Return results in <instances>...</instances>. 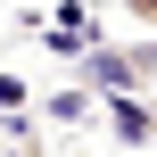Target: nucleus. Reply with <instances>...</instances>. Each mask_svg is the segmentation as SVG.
Listing matches in <instances>:
<instances>
[{
  "instance_id": "1",
  "label": "nucleus",
  "mask_w": 157,
  "mask_h": 157,
  "mask_svg": "<svg viewBox=\"0 0 157 157\" xmlns=\"http://www.w3.org/2000/svg\"><path fill=\"white\" fill-rule=\"evenodd\" d=\"M108 124H116V141H124V149H157V99H149V91L108 99Z\"/></svg>"
},
{
  "instance_id": "2",
  "label": "nucleus",
  "mask_w": 157,
  "mask_h": 157,
  "mask_svg": "<svg viewBox=\"0 0 157 157\" xmlns=\"http://www.w3.org/2000/svg\"><path fill=\"white\" fill-rule=\"evenodd\" d=\"M25 99H33V91H25V83H17V75H0V108H8V116H17V108H25Z\"/></svg>"
},
{
  "instance_id": "3",
  "label": "nucleus",
  "mask_w": 157,
  "mask_h": 157,
  "mask_svg": "<svg viewBox=\"0 0 157 157\" xmlns=\"http://www.w3.org/2000/svg\"><path fill=\"white\" fill-rule=\"evenodd\" d=\"M124 17H132V25H149V33H157V0H124Z\"/></svg>"
}]
</instances>
